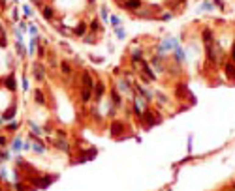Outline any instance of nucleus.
Listing matches in <instances>:
<instances>
[{
  "instance_id": "obj_6",
  "label": "nucleus",
  "mask_w": 235,
  "mask_h": 191,
  "mask_svg": "<svg viewBox=\"0 0 235 191\" xmlns=\"http://www.w3.org/2000/svg\"><path fill=\"white\" fill-rule=\"evenodd\" d=\"M231 58L235 60V45H233V49H231Z\"/></svg>"
},
{
  "instance_id": "obj_1",
  "label": "nucleus",
  "mask_w": 235,
  "mask_h": 191,
  "mask_svg": "<svg viewBox=\"0 0 235 191\" xmlns=\"http://www.w3.org/2000/svg\"><path fill=\"white\" fill-rule=\"evenodd\" d=\"M8 11L9 9H0V126H6L17 114V64L23 58L8 22Z\"/></svg>"
},
{
  "instance_id": "obj_2",
  "label": "nucleus",
  "mask_w": 235,
  "mask_h": 191,
  "mask_svg": "<svg viewBox=\"0 0 235 191\" xmlns=\"http://www.w3.org/2000/svg\"><path fill=\"white\" fill-rule=\"evenodd\" d=\"M30 2L38 8L41 17L55 25V28L60 34H73L77 38H87L91 22L85 19L87 13L79 8V2L85 8H91L94 4L92 0H30Z\"/></svg>"
},
{
  "instance_id": "obj_5",
  "label": "nucleus",
  "mask_w": 235,
  "mask_h": 191,
  "mask_svg": "<svg viewBox=\"0 0 235 191\" xmlns=\"http://www.w3.org/2000/svg\"><path fill=\"white\" fill-rule=\"evenodd\" d=\"M0 9H9L8 8V0H0Z\"/></svg>"
},
{
  "instance_id": "obj_4",
  "label": "nucleus",
  "mask_w": 235,
  "mask_h": 191,
  "mask_svg": "<svg viewBox=\"0 0 235 191\" xmlns=\"http://www.w3.org/2000/svg\"><path fill=\"white\" fill-rule=\"evenodd\" d=\"M226 73H228L230 77H235V66H233V64H230V62L226 64Z\"/></svg>"
},
{
  "instance_id": "obj_3",
  "label": "nucleus",
  "mask_w": 235,
  "mask_h": 191,
  "mask_svg": "<svg viewBox=\"0 0 235 191\" xmlns=\"http://www.w3.org/2000/svg\"><path fill=\"white\" fill-rule=\"evenodd\" d=\"M115 2H119L122 6L128 0H115ZM136 2H139V6H141L137 17L167 21V19H171L173 11H177L184 4V0H136Z\"/></svg>"
}]
</instances>
